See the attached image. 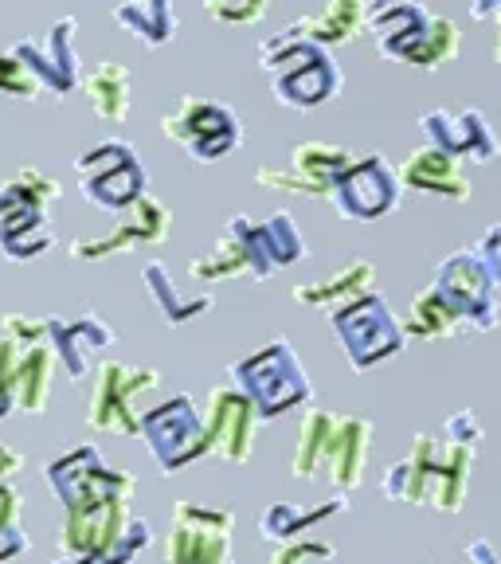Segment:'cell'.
<instances>
[{"label":"cell","instance_id":"cell-1","mask_svg":"<svg viewBox=\"0 0 501 564\" xmlns=\"http://www.w3.org/2000/svg\"><path fill=\"white\" fill-rule=\"evenodd\" d=\"M55 494H59L67 510H63L59 545L67 556H98L122 541L130 529V498H133V475L106 470L102 458L90 447L70 451L67 458H55L47 467Z\"/></svg>","mask_w":501,"mask_h":564},{"label":"cell","instance_id":"cell-2","mask_svg":"<svg viewBox=\"0 0 501 564\" xmlns=\"http://www.w3.org/2000/svg\"><path fill=\"white\" fill-rule=\"evenodd\" d=\"M372 423L361 415H334L326 408H309L302 415L298 451H294V478L314 482L329 478L334 490H357L369 463Z\"/></svg>","mask_w":501,"mask_h":564},{"label":"cell","instance_id":"cell-3","mask_svg":"<svg viewBox=\"0 0 501 564\" xmlns=\"http://www.w3.org/2000/svg\"><path fill=\"white\" fill-rule=\"evenodd\" d=\"M259 67L271 75V90L279 106L291 110H317L341 90V67L329 47L314 44L298 24L259 44Z\"/></svg>","mask_w":501,"mask_h":564},{"label":"cell","instance_id":"cell-4","mask_svg":"<svg viewBox=\"0 0 501 564\" xmlns=\"http://www.w3.org/2000/svg\"><path fill=\"white\" fill-rule=\"evenodd\" d=\"M369 28L380 55L412 67H443L458 55V24L432 17L420 0H369Z\"/></svg>","mask_w":501,"mask_h":564},{"label":"cell","instance_id":"cell-5","mask_svg":"<svg viewBox=\"0 0 501 564\" xmlns=\"http://www.w3.org/2000/svg\"><path fill=\"white\" fill-rule=\"evenodd\" d=\"M467 470H470V447L462 443H439L432 435H420L412 458L396 463L388 475L384 490L407 498V502L435 506L443 513L462 510V494H467Z\"/></svg>","mask_w":501,"mask_h":564},{"label":"cell","instance_id":"cell-6","mask_svg":"<svg viewBox=\"0 0 501 564\" xmlns=\"http://www.w3.org/2000/svg\"><path fill=\"white\" fill-rule=\"evenodd\" d=\"M83 200L102 212H126L133 200L145 196V169L138 150L122 138H102L75 158Z\"/></svg>","mask_w":501,"mask_h":564},{"label":"cell","instance_id":"cell-7","mask_svg":"<svg viewBox=\"0 0 501 564\" xmlns=\"http://www.w3.org/2000/svg\"><path fill=\"white\" fill-rule=\"evenodd\" d=\"M161 130L168 141H176L181 150H188V158H196L200 165L224 161L239 145L243 130L231 106L211 102V98H181V102L161 118Z\"/></svg>","mask_w":501,"mask_h":564},{"label":"cell","instance_id":"cell-8","mask_svg":"<svg viewBox=\"0 0 501 564\" xmlns=\"http://www.w3.org/2000/svg\"><path fill=\"white\" fill-rule=\"evenodd\" d=\"M239 392L251 397L259 415H279L286 408H298L309 400V384L302 377V365L286 341H271L255 357H247L231 369Z\"/></svg>","mask_w":501,"mask_h":564},{"label":"cell","instance_id":"cell-9","mask_svg":"<svg viewBox=\"0 0 501 564\" xmlns=\"http://www.w3.org/2000/svg\"><path fill=\"white\" fill-rule=\"evenodd\" d=\"M161 384L157 369L126 361H106L95 377V397H90L87 427L106 435H141L138 397Z\"/></svg>","mask_w":501,"mask_h":564},{"label":"cell","instance_id":"cell-10","mask_svg":"<svg viewBox=\"0 0 501 564\" xmlns=\"http://www.w3.org/2000/svg\"><path fill=\"white\" fill-rule=\"evenodd\" d=\"M329 322H334L337 337H341L345 352L352 357L357 369H369V365L392 357L404 341V329L396 326V317L388 314V302L377 291L337 306Z\"/></svg>","mask_w":501,"mask_h":564},{"label":"cell","instance_id":"cell-11","mask_svg":"<svg viewBox=\"0 0 501 564\" xmlns=\"http://www.w3.org/2000/svg\"><path fill=\"white\" fill-rule=\"evenodd\" d=\"M231 529L236 518L228 510L176 502L173 529L165 538V564H231Z\"/></svg>","mask_w":501,"mask_h":564},{"label":"cell","instance_id":"cell-12","mask_svg":"<svg viewBox=\"0 0 501 564\" xmlns=\"http://www.w3.org/2000/svg\"><path fill=\"white\" fill-rule=\"evenodd\" d=\"M352 165V153L334 141H298L291 150V165L255 169V185L271 193H298V196H334V185Z\"/></svg>","mask_w":501,"mask_h":564},{"label":"cell","instance_id":"cell-13","mask_svg":"<svg viewBox=\"0 0 501 564\" xmlns=\"http://www.w3.org/2000/svg\"><path fill=\"white\" fill-rule=\"evenodd\" d=\"M168 231H173V212H168V204L145 193L141 200H133L126 212H118L115 228L106 231V236H79V239H70V259H83V263H98V259L122 256V251H133V247L165 243Z\"/></svg>","mask_w":501,"mask_h":564},{"label":"cell","instance_id":"cell-14","mask_svg":"<svg viewBox=\"0 0 501 564\" xmlns=\"http://www.w3.org/2000/svg\"><path fill=\"white\" fill-rule=\"evenodd\" d=\"M75 32H79V20L63 17L44 35H24V40L12 44V52L24 59V67L32 70V79L40 83V90H52V95L63 98L83 83Z\"/></svg>","mask_w":501,"mask_h":564},{"label":"cell","instance_id":"cell-15","mask_svg":"<svg viewBox=\"0 0 501 564\" xmlns=\"http://www.w3.org/2000/svg\"><path fill=\"white\" fill-rule=\"evenodd\" d=\"M141 435H145V443L165 470H181L185 463L208 455L204 420L193 412V400L185 397H173L168 404L141 415Z\"/></svg>","mask_w":501,"mask_h":564},{"label":"cell","instance_id":"cell-16","mask_svg":"<svg viewBox=\"0 0 501 564\" xmlns=\"http://www.w3.org/2000/svg\"><path fill=\"white\" fill-rule=\"evenodd\" d=\"M400 185H404L400 173L380 153H364V158H352V165L341 173L329 200L349 220H380V216H388V212L396 208Z\"/></svg>","mask_w":501,"mask_h":564},{"label":"cell","instance_id":"cell-17","mask_svg":"<svg viewBox=\"0 0 501 564\" xmlns=\"http://www.w3.org/2000/svg\"><path fill=\"white\" fill-rule=\"evenodd\" d=\"M255 423L259 408L239 388H211L208 412H204V435L208 455H220L224 463H247L255 451Z\"/></svg>","mask_w":501,"mask_h":564},{"label":"cell","instance_id":"cell-18","mask_svg":"<svg viewBox=\"0 0 501 564\" xmlns=\"http://www.w3.org/2000/svg\"><path fill=\"white\" fill-rule=\"evenodd\" d=\"M224 231L239 243L247 271L255 274V279H266L279 267H291L302 259V236L286 212H274L266 224H251L247 216H231Z\"/></svg>","mask_w":501,"mask_h":564},{"label":"cell","instance_id":"cell-19","mask_svg":"<svg viewBox=\"0 0 501 564\" xmlns=\"http://www.w3.org/2000/svg\"><path fill=\"white\" fill-rule=\"evenodd\" d=\"M435 291L462 314V322H475L478 329L493 326V279L478 263L475 251H458L439 267L432 282Z\"/></svg>","mask_w":501,"mask_h":564},{"label":"cell","instance_id":"cell-20","mask_svg":"<svg viewBox=\"0 0 501 564\" xmlns=\"http://www.w3.org/2000/svg\"><path fill=\"white\" fill-rule=\"evenodd\" d=\"M420 130L427 138V145L455 153L458 161H490L498 153V138H493L490 122L478 110H427L420 118Z\"/></svg>","mask_w":501,"mask_h":564},{"label":"cell","instance_id":"cell-21","mask_svg":"<svg viewBox=\"0 0 501 564\" xmlns=\"http://www.w3.org/2000/svg\"><path fill=\"white\" fill-rule=\"evenodd\" d=\"M400 181L415 193H427V196H447V200L462 204L470 200L475 185H470L467 176H462V161L455 153L439 150V145H420L412 158L404 161L400 169Z\"/></svg>","mask_w":501,"mask_h":564},{"label":"cell","instance_id":"cell-22","mask_svg":"<svg viewBox=\"0 0 501 564\" xmlns=\"http://www.w3.org/2000/svg\"><path fill=\"white\" fill-rule=\"evenodd\" d=\"M52 326V345L55 357L63 361V369L70 372V380H83L87 369L95 365V357L115 341V329L106 326L102 317H75V322H47Z\"/></svg>","mask_w":501,"mask_h":564},{"label":"cell","instance_id":"cell-23","mask_svg":"<svg viewBox=\"0 0 501 564\" xmlns=\"http://www.w3.org/2000/svg\"><path fill=\"white\" fill-rule=\"evenodd\" d=\"M372 282H377V267L369 259H352L337 274H329L326 282H302V286H294V302L314 310H337L345 302L361 299V294H372Z\"/></svg>","mask_w":501,"mask_h":564},{"label":"cell","instance_id":"cell-24","mask_svg":"<svg viewBox=\"0 0 501 564\" xmlns=\"http://www.w3.org/2000/svg\"><path fill=\"white\" fill-rule=\"evenodd\" d=\"M369 24V0H326L322 12L302 17L298 28L322 47H341L352 44Z\"/></svg>","mask_w":501,"mask_h":564},{"label":"cell","instance_id":"cell-25","mask_svg":"<svg viewBox=\"0 0 501 564\" xmlns=\"http://www.w3.org/2000/svg\"><path fill=\"white\" fill-rule=\"evenodd\" d=\"M130 87H133L130 70L115 59L95 63L83 75V95H87V102L95 106V115L102 122H122L130 115Z\"/></svg>","mask_w":501,"mask_h":564},{"label":"cell","instance_id":"cell-26","mask_svg":"<svg viewBox=\"0 0 501 564\" xmlns=\"http://www.w3.org/2000/svg\"><path fill=\"white\" fill-rule=\"evenodd\" d=\"M115 20L145 47H165L176 32L173 0H115Z\"/></svg>","mask_w":501,"mask_h":564},{"label":"cell","instance_id":"cell-27","mask_svg":"<svg viewBox=\"0 0 501 564\" xmlns=\"http://www.w3.org/2000/svg\"><path fill=\"white\" fill-rule=\"evenodd\" d=\"M55 349L52 341L35 345V349H24L17 369V408L28 415H40L52 400V384H55Z\"/></svg>","mask_w":501,"mask_h":564},{"label":"cell","instance_id":"cell-28","mask_svg":"<svg viewBox=\"0 0 501 564\" xmlns=\"http://www.w3.org/2000/svg\"><path fill=\"white\" fill-rule=\"evenodd\" d=\"M52 228H47L44 212L40 208H24V212H9L0 220V251L17 263H28V259H40L52 247Z\"/></svg>","mask_w":501,"mask_h":564},{"label":"cell","instance_id":"cell-29","mask_svg":"<svg viewBox=\"0 0 501 564\" xmlns=\"http://www.w3.org/2000/svg\"><path fill=\"white\" fill-rule=\"evenodd\" d=\"M52 200H59V181L44 169H17L9 181H0V220L9 212H24V208H40L44 212Z\"/></svg>","mask_w":501,"mask_h":564},{"label":"cell","instance_id":"cell-30","mask_svg":"<svg viewBox=\"0 0 501 564\" xmlns=\"http://www.w3.org/2000/svg\"><path fill=\"white\" fill-rule=\"evenodd\" d=\"M141 279H145V291H150L157 314L165 317V322H173V326H181V322H188V317L204 314V310L211 306V294H181L176 291V282L168 279L165 263H150L145 271H141Z\"/></svg>","mask_w":501,"mask_h":564},{"label":"cell","instance_id":"cell-31","mask_svg":"<svg viewBox=\"0 0 501 564\" xmlns=\"http://www.w3.org/2000/svg\"><path fill=\"white\" fill-rule=\"evenodd\" d=\"M458 322H462V314H458L435 286H427V291L412 302V314H407L404 329L412 337H447L458 329Z\"/></svg>","mask_w":501,"mask_h":564},{"label":"cell","instance_id":"cell-32","mask_svg":"<svg viewBox=\"0 0 501 564\" xmlns=\"http://www.w3.org/2000/svg\"><path fill=\"white\" fill-rule=\"evenodd\" d=\"M341 506L345 502H329V506H322V510H298V506H286V502L271 506V510L263 513V533L271 541H298V538H306L317 521L334 518Z\"/></svg>","mask_w":501,"mask_h":564},{"label":"cell","instance_id":"cell-33","mask_svg":"<svg viewBox=\"0 0 501 564\" xmlns=\"http://www.w3.org/2000/svg\"><path fill=\"white\" fill-rule=\"evenodd\" d=\"M188 271H193L196 282H224V279H236V274H247V263H243V251H239V243L228 236V231H224L220 243L211 247V256L196 259Z\"/></svg>","mask_w":501,"mask_h":564},{"label":"cell","instance_id":"cell-34","mask_svg":"<svg viewBox=\"0 0 501 564\" xmlns=\"http://www.w3.org/2000/svg\"><path fill=\"white\" fill-rule=\"evenodd\" d=\"M0 95L9 98H40V83L32 79V70L24 67L17 52H0Z\"/></svg>","mask_w":501,"mask_h":564},{"label":"cell","instance_id":"cell-35","mask_svg":"<svg viewBox=\"0 0 501 564\" xmlns=\"http://www.w3.org/2000/svg\"><path fill=\"white\" fill-rule=\"evenodd\" d=\"M337 549L329 541L317 538H298V541H282V549L271 556V564H317V561H334Z\"/></svg>","mask_w":501,"mask_h":564},{"label":"cell","instance_id":"cell-36","mask_svg":"<svg viewBox=\"0 0 501 564\" xmlns=\"http://www.w3.org/2000/svg\"><path fill=\"white\" fill-rule=\"evenodd\" d=\"M20 345L0 334V415H9L17 408V369H20Z\"/></svg>","mask_w":501,"mask_h":564},{"label":"cell","instance_id":"cell-37","mask_svg":"<svg viewBox=\"0 0 501 564\" xmlns=\"http://www.w3.org/2000/svg\"><path fill=\"white\" fill-rule=\"evenodd\" d=\"M0 334L9 337V341H17L20 349H35V345H47V334H52V326H47V322H40V317L12 314L9 322H4V329H0Z\"/></svg>","mask_w":501,"mask_h":564},{"label":"cell","instance_id":"cell-38","mask_svg":"<svg viewBox=\"0 0 501 564\" xmlns=\"http://www.w3.org/2000/svg\"><path fill=\"white\" fill-rule=\"evenodd\" d=\"M475 256H478V263L486 267V274L493 279V286H501V224L478 239Z\"/></svg>","mask_w":501,"mask_h":564},{"label":"cell","instance_id":"cell-39","mask_svg":"<svg viewBox=\"0 0 501 564\" xmlns=\"http://www.w3.org/2000/svg\"><path fill=\"white\" fill-rule=\"evenodd\" d=\"M20 529V494L9 482H0V533Z\"/></svg>","mask_w":501,"mask_h":564},{"label":"cell","instance_id":"cell-40","mask_svg":"<svg viewBox=\"0 0 501 564\" xmlns=\"http://www.w3.org/2000/svg\"><path fill=\"white\" fill-rule=\"evenodd\" d=\"M20 470H24V458H20V451H12L9 443H0V482H12Z\"/></svg>","mask_w":501,"mask_h":564},{"label":"cell","instance_id":"cell-41","mask_svg":"<svg viewBox=\"0 0 501 564\" xmlns=\"http://www.w3.org/2000/svg\"><path fill=\"white\" fill-rule=\"evenodd\" d=\"M24 549H28V541H24V533H20V529H9V533H0V564L12 561V556H20Z\"/></svg>","mask_w":501,"mask_h":564},{"label":"cell","instance_id":"cell-42","mask_svg":"<svg viewBox=\"0 0 501 564\" xmlns=\"http://www.w3.org/2000/svg\"><path fill=\"white\" fill-rule=\"evenodd\" d=\"M470 12H475V20H490L501 12V0H470Z\"/></svg>","mask_w":501,"mask_h":564},{"label":"cell","instance_id":"cell-43","mask_svg":"<svg viewBox=\"0 0 501 564\" xmlns=\"http://www.w3.org/2000/svg\"><path fill=\"white\" fill-rule=\"evenodd\" d=\"M239 4H247V9H255V12H266V0H239Z\"/></svg>","mask_w":501,"mask_h":564},{"label":"cell","instance_id":"cell-44","mask_svg":"<svg viewBox=\"0 0 501 564\" xmlns=\"http://www.w3.org/2000/svg\"><path fill=\"white\" fill-rule=\"evenodd\" d=\"M493 52H498V63H501V12H498V44H493Z\"/></svg>","mask_w":501,"mask_h":564}]
</instances>
